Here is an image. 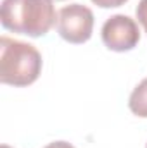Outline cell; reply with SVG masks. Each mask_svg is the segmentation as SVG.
Returning a JSON list of instances; mask_svg holds the SVG:
<instances>
[{
	"instance_id": "cell-1",
	"label": "cell",
	"mask_w": 147,
	"mask_h": 148,
	"mask_svg": "<svg viewBox=\"0 0 147 148\" xmlns=\"http://www.w3.org/2000/svg\"><path fill=\"white\" fill-rule=\"evenodd\" d=\"M54 0H3L0 7L2 26L9 31L38 38L55 24Z\"/></svg>"
},
{
	"instance_id": "cell-2",
	"label": "cell",
	"mask_w": 147,
	"mask_h": 148,
	"mask_svg": "<svg viewBox=\"0 0 147 148\" xmlns=\"http://www.w3.org/2000/svg\"><path fill=\"white\" fill-rule=\"evenodd\" d=\"M42 73V55L30 43L0 38V81L10 86L33 84Z\"/></svg>"
},
{
	"instance_id": "cell-3",
	"label": "cell",
	"mask_w": 147,
	"mask_h": 148,
	"mask_svg": "<svg viewBox=\"0 0 147 148\" xmlns=\"http://www.w3.org/2000/svg\"><path fill=\"white\" fill-rule=\"evenodd\" d=\"M57 31L62 40L73 45L88 41L94 31V12L81 3L62 7L57 14Z\"/></svg>"
},
{
	"instance_id": "cell-4",
	"label": "cell",
	"mask_w": 147,
	"mask_h": 148,
	"mask_svg": "<svg viewBox=\"0 0 147 148\" xmlns=\"http://www.w3.org/2000/svg\"><path fill=\"white\" fill-rule=\"evenodd\" d=\"M101 35L104 45L112 52H128L135 48L140 40L137 23L125 14L111 16L104 23Z\"/></svg>"
},
{
	"instance_id": "cell-5",
	"label": "cell",
	"mask_w": 147,
	"mask_h": 148,
	"mask_svg": "<svg viewBox=\"0 0 147 148\" xmlns=\"http://www.w3.org/2000/svg\"><path fill=\"white\" fill-rule=\"evenodd\" d=\"M128 107L139 117H147V77L135 86V90L130 95Z\"/></svg>"
},
{
	"instance_id": "cell-6",
	"label": "cell",
	"mask_w": 147,
	"mask_h": 148,
	"mask_svg": "<svg viewBox=\"0 0 147 148\" xmlns=\"http://www.w3.org/2000/svg\"><path fill=\"white\" fill-rule=\"evenodd\" d=\"M135 12H137L139 23L144 26V29H146V33H147V0H140V2H139Z\"/></svg>"
},
{
	"instance_id": "cell-7",
	"label": "cell",
	"mask_w": 147,
	"mask_h": 148,
	"mask_svg": "<svg viewBox=\"0 0 147 148\" xmlns=\"http://www.w3.org/2000/svg\"><path fill=\"white\" fill-rule=\"evenodd\" d=\"M95 5H99V7H102V9H112V7H119V5H123L125 2H128V0H92Z\"/></svg>"
},
{
	"instance_id": "cell-8",
	"label": "cell",
	"mask_w": 147,
	"mask_h": 148,
	"mask_svg": "<svg viewBox=\"0 0 147 148\" xmlns=\"http://www.w3.org/2000/svg\"><path fill=\"white\" fill-rule=\"evenodd\" d=\"M45 148H74V147L68 141H54V143H49Z\"/></svg>"
},
{
	"instance_id": "cell-9",
	"label": "cell",
	"mask_w": 147,
	"mask_h": 148,
	"mask_svg": "<svg viewBox=\"0 0 147 148\" xmlns=\"http://www.w3.org/2000/svg\"><path fill=\"white\" fill-rule=\"evenodd\" d=\"M0 148H10V147H9V145H2Z\"/></svg>"
},
{
	"instance_id": "cell-10",
	"label": "cell",
	"mask_w": 147,
	"mask_h": 148,
	"mask_svg": "<svg viewBox=\"0 0 147 148\" xmlns=\"http://www.w3.org/2000/svg\"><path fill=\"white\" fill-rule=\"evenodd\" d=\"M57 2H62V0H57Z\"/></svg>"
},
{
	"instance_id": "cell-11",
	"label": "cell",
	"mask_w": 147,
	"mask_h": 148,
	"mask_svg": "<svg viewBox=\"0 0 147 148\" xmlns=\"http://www.w3.org/2000/svg\"><path fill=\"white\" fill-rule=\"evenodd\" d=\"M146 148H147V147H146Z\"/></svg>"
}]
</instances>
